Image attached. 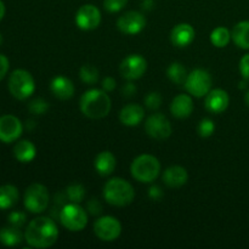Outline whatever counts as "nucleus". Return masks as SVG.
<instances>
[{
  "label": "nucleus",
  "instance_id": "nucleus-15",
  "mask_svg": "<svg viewBox=\"0 0 249 249\" xmlns=\"http://www.w3.org/2000/svg\"><path fill=\"white\" fill-rule=\"evenodd\" d=\"M230 97L225 90L214 89L207 94L206 97V108L212 113H223L229 106Z\"/></svg>",
  "mask_w": 249,
  "mask_h": 249
},
{
  "label": "nucleus",
  "instance_id": "nucleus-27",
  "mask_svg": "<svg viewBox=\"0 0 249 249\" xmlns=\"http://www.w3.org/2000/svg\"><path fill=\"white\" fill-rule=\"evenodd\" d=\"M231 33L225 27H218L211 34V41L216 48H225L230 43Z\"/></svg>",
  "mask_w": 249,
  "mask_h": 249
},
{
  "label": "nucleus",
  "instance_id": "nucleus-37",
  "mask_svg": "<svg viewBox=\"0 0 249 249\" xmlns=\"http://www.w3.org/2000/svg\"><path fill=\"white\" fill-rule=\"evenodd\" d=\"M9 67H10V63L6 56L0 55V80L6 75L7 71H9Z\"/></svg>",
  "mask_w": 249,
  "mask_h": 249
},
{
  "label": "nucleus",
  "instance_id": "nucleus-3",
  "mask_svg": "<svg viewBox=\"0 0 249 249\" xmlns=\"http://www.w3.org/2000/svg\"><path fill=\"white\" fill-rule=\"evenodd\" d=\"M104 197L112 206L125 207L133 202L135 191L126 180L114 178L105 185Z\"/></svg>",
  "mask_w": 249,
  "mask_h": 249
},
{
  "label": "nucleus",
  "instance_id": "nucleus-23",
  "mask_svg": "<svg viewBox=\"0 0 249 249\" xmlns=\"http://www.w3.org/2000/svg\"><path fill=\"white\" fill-rule=\"evenodd\" d=\"M18 190L12 185L0 186V209L5 211L14 207L18 201Z\"/></svg>",
  "mask_w": 249,
  "mask_h": 249
},
{
  "label": "nucleus",
  "instance_id": "nucleus-35",
  "mask_svg": "<svg viewBox=\"0 0 249 249\" xmlns=\"http://www.w3.org/2000/svg\"><path fill=\"white\" fill-rule=\"evenodd\" d=\"M240 72L242 77L249 82V53L243 56L240 62Z\"/></svg>",
  "mask_w": 249,
  "mask_h": 249
},
{
  "label": "nucleus",
  "instance_id": "nucleus-41",
  "mask_svg": "<svg viewBox=\"0 0 249 249\" xmlns=\"http://www.w3.org/2000/svg\"><path fill=\"white\" fill-rule=\"evenodd\" d=\"M4 15H5V5H4V2L0 0V19L4 17Z\"/></svg>",
  "mask_w": 249,
  "mask_h": 249
},
{
  "label": "nucleus",
  "instance_id": "nucleus-25",
  "mask_svg": "<svg viewBox=\"0 0 249 249\" xmlns=\"http://www.w3.org/2000/svg\"><path fill=\"white\" fill-rule=\"evenodd\" d=\"M22 238H23V235L19 231V228H16V226L10 225L0 230V242L7 247H14V246L19 245Z\"/></svg>",
  "mask_w": 249,
  "mask_h": 249
},
{
  "label": "nucleus",
  "instance_id": "nucleus-9",
  "mask_svg": "<svg viewBox=\"0 0 249 249\" xmlns=\"http://www.w3.org/2000/svg\"><path fill=\"white\" fill-rule=\"evenodd\" d=\"M145 130L155 140H165L172 135V124L169 119L160 113H155L147 118Z\"/></svg>",
  "mask_w": 249,
  "mask_h": 249
},
{
  "label": "nucleus",
  "instance_id": "nucleus-6",
  "mask_svg": "<svg viewBox=\"0 0 249 249\" xmlns=\"http://www.w3.org/2000/svg\"><path fill=\"white\" fill-rule=\"evenodd\" d=\"M61 224L70 231H82L88 224L87 212L78 203H70L63 206L60 212Z\"/></svg>",
  "mask_w": 249,
  "mask_h": 249
},
{
  "label": "nucleus",
  "instance_id": "nucleus-5",
  "mask_svg": "<svg viewBox=\"0 0 249 249\" xmlns=\"http://www.w3.org/2000/svg\"><path fill=\"white\" fill-rule=\"evenodd\" d=\"M36 89L34 79L29 72L24 70H16L11 73L9 79V90L17 100H26Z\"/></svg>",
  "mask_w": 249,
  "mask_h": 249
},
{
  "label": "nucleus",
  "instance_id": "nucleus-16",
  "mask_svg": "<svg viewBox=\"0 0 249 249\" xmlns=\"http://www.w3.org/2000/svg\"><path fill=\"white\" fill-rule=\"evenodd\" d=\"M195 39V29L189 23H180L172 29L170 40L173 45L178 48H185L190 45Z\"/></svg>",
  "mask_w": 249,
  "mask_h": 249
},
{
  "label": "nucleus",
  "instance_id": "nucleus-43",
  "mask_svg": "<svg viewBox=\"0 0 249 249\" xmlns=\"http://www.w3.org/2000/svg\"><path fill=\"white\" fill-rule=\"evenodd\" d=\"M240 88H241V89H243V88H246V82H241V83H240Z\"/></svg>",
  "mask_w": 249,
  "mask_h": 249
},
{
  "label": "nucleus",
  "instance_id": "nucleus-4",
  "mask_svg": "<svg viewBox=\"0 0 249 249\" xmlns=\"http://www.w3.org/2000/svg\"><path fill=\"white\" fill-rule=\"evenodd\" d=\"M134 179L140 182H152L160 172V163L155 156L141 155L135 158L130 168Z\"/></svg>",
  "mask_w": 249,
  "mask_h": 249
},
{
  "label": "nucleus",
  "instance_id": "nucleus-24",
  "mask_svg": "<svg viewBox=\"0 0 249 249\" xmlns=\"http://www.w3.org/2000/svg\"><path fill=\"white\" fill-rule=\"evenodd\" d=\"M231 36L238 48L249 49V21H242L236 24Z\"/></svg>",
  "mask_w": 249,
  "mask_h": 249
},
{
  "label": "nucleus",
  "instance_id": "nucleus-19",
  "mask_svg": "<svg viewBox=\"0 0 249 249\" xmlns=\"http://www.w3.org/2000/svg\"><path fill=\"white\" fill-rule=\"evenodd\" d=\"M50 89L53 96L60 100H68L74 94V85L72 80L66 77H55L51 80Z\"/></svg>",
  "mask_w": 249,
  "mask_h": 249
},
{
  "label": "nucleus",
  "instance_id": "nucleus-2",
  "mask_svg": "<svg viewBox=\"0 0 249 249\" xmlns=\"http://www.w3.org/2000/svg\"><path fill=\"white\" fill-rule=\"evenodd\" d=\"M80 109L84 116L91 119L104 118L111 111V99L105 90L91 89L83 94Z\"/></svg>",
  "mask_w": 249,
  "mask_h": 249
},
{
  "label": "nucleus",
  "instance_id": "nucleus-32",
  "mask_svg": "<svg viewBox=\"0 0 249 249\" xmlns=\"http://www.w3.org/2000/svg\"><path fill=\"white\" fill-rule=\"evenodd\" d=\"M160 104H162V97H160V95L158 92H150L145 97V105L151 111H155V109L160 108Z\"/></svg>",
  "mask_w": 249,
  "mask_h": 249
},
{
  "label": "nucleus",
  "instance_id": "nucleus-10",
  "mask_svg": "<svg viewBox=\"0 0 249 249\" xmlns=\"http://www.w3.org/2000/svg\"><path fill=\"white\" fill-rule=\"evenodd\" d=\"M94 232L100 240L111 242L117 240L122 232V226L118 219L113 216H102L94 224Z\"/></svg>",
  "mask_w": 249,
  "mask_h": 249
},
{
  "label": "nucleus",
  "instance_id": "nucleus-44",
  "mask_svg": "<svg viewBox=\"0 0 249 249\" xmlns=\"http://www.w3.org/2000/svg\"><path fill=\"white\" fill-rule=\"evenodd\" d=\"M1 43H2V36L1 34H0V45H1Z\"/></svg>",
  "mask_w": 249,
  "mask_h": 249
},
{
  "label": "nucleus",
  "instance_id": "nucleus-33",
  "mask_svg": "<svg viewBox=\"0 0 249 249\" xmlns=\"http://www.w3.org/2000/svg\"><path fill=\"white\" fill-rule=\"evenodd\" d=\"M128 0H104L105 9L108 12H118L126 5Z\"/></svg>",
  "mask_w": 249,
  "mask_h": 249
},
{
  "label": "nucleus",
  "instance_id": "nucleus-20",
  "mask_svg": "<svg viewBox=\"0 0 249 249\" xmlns=\"http://www.w3.org/2000/svg\"><path fill=\"white\" fill-rule=\"evenodd\" d=\"M189 179V175L185 168L180 167V165H173L169 167L163 174V181L167 186L169 187H181L185 185Z\"/></svg>",
  "mask_w": 249,
  "mask_h": 249
},
{
  "label": "nucleus",
  "instance_id": "nucleus-13",
  "mask_svg": "<svg viewBox=\"0 0 249 249\" xmlns=\"http://www.w3.org/2000/svg\"><path fill=\"white\" fill-rule=\"evenodd\" d=\"M101 22V14L96 6L91 4L83 5L75 15V23L83 31H92Z\"/></svg>",
  "mask_w": 249,
  "mask_h": 249
},
{
  "label": "nucleus",
  "instance_id": "nucleus-39",
  "mask_svg": "<svg viewBox=\"0 0 249 249\" xmlns=\"http://www.w3.org/2000/svg\"><path fill=\"white\" fill-rule=\"evenodd\" d=\"M148 196L152 199H155V201H160L163 197V192L160 186H152L150 189V191H148Z\"/></svg>",
  "mask_w": 249,
  "mask_h": 249
},
{
  "label": "nucleus",
  "instance_id": "nucleus-26",
  "mask_svg": "<svg viewBox=\"0 0 249 249\" xmlns=\"http://www.w3.org/2000/svg\"><path fill=\"white\" fill-rule=\"evenodd\" d=\"M167 75L173 83L178 85L185 84L187 78V73H186V68L179 62H174L169 66L167 71Z\"/></svg>",
  "mask_w": 249,
  "mask_h": 249
},
{
  "label": "nucleus",
  "instance_id": "nucleus-1",
  "mask_svg": "<svg viewBox=\"0 0 249 249\" xmlns=\"http://www.w3.org/2000/svg\"><path fill=\"white\" fill-rule=\"evenodd\" d=\"M58 238V229L55 221L48 216H40L29 223L24 232V240L31 247L48 248L55 245Z\"/></svg>",
  "mask_w": 249,
  "mask_h": 249
},
{
  "label": "nucleus",
  "instance_id": "nucleus-40",
  "mask_svg": "<svg viewBox=\"0 0 249 249\" xmlns=\"http://www.w3.org/2000/svg\"><path fill=\"white\" fill-rule=\"evenodd\" d=\"M122 92H123V95L125 97H131L135 95L136 92V87L133 84V83H128V84H125L123 87V89H122Z\"/></svg>",
  "mask_w": 249,
  "mask_h": 249
},
{
  "label": "nucleus",
  "instance_id": "nucleus-17",
  "mask_svg": "<svg viewBox=\"0 0 249 249\" xmlns=\"http://www.w3.org/2000/svg\"><path fill=\"white\" fill-rule=\"evenodd\" d=\"M145 112L141 106L136 104H129L122 108L119 113V119L126 126H135L142 122Z\"/></svg>",
  "mask_w": 249,
  "mask_h": 249
},
{
  "label": "nucleus",
  "instance_id": "nucleus-38",
  "mask_svg": "<svg viewBox=\"0 0 249 249\" xmlns=\"http://www.w3.org/2000/svg\"><path fill=\"white\" fill-rule=\"evenodd\" d=\"M116 85H117L116 80L111 77H106L104 80H102V88H104L105 91H113Z\"/></svg>",
  "mask_w": 249,
  "mask_h": 249
},
{
  "label": "nucleus",
  "instance_id": "nucleus-31",
  "mask_svg": "<svg viewBox=\"0 0 249 249\" xmlns=\"http://www.w3.org/2000/svg\"><path fill=\"white\" fill-rule=\"evenodd\" d=\"M28 109L33 114H44L49 109V105L45 100L38 97V99H34L29 102Z\"/></svg>",
  "mask_w": 249,
  "mask_h": 249
},
{
  "label": "nucleus",
  "instance_id": "nucleus-28",
  "mask_svg": "<svg viewBox=\"0 0 249 249\" xmlns=\"http://www.w3.org/2000/svg\"><path fill=\"white\" fill-rule=\"evenodd\" d=\"M80 79L85 83V84L92 85L97 82L99 79V71L96 67L91 65H84L80 68Z\"/></svg>",
  "mask_w": 249,
  "mask_h": 249
},
{
  "label": "nucleus",
  "instance_id": "nucleus-36",
  "mask_svg": "<svg viewBox=\"0 0 249 249\" xmlns=\"http://www.w3.org/2000/svg\"><path fill=\"white\" fill-rule=\"evenodd\" d=\"M88 211L91 215H99L102 212V206L100 204V202L97 199H91V201L88 202Z\"/></svg>",
  "mask_w": 249,
  "mask_h": 249
},
{
  "label": "nucleus",
  "instance_id": "nucleus-30",
  "mask_svg": "<svg viewBox=\"0 0 249 249\" xmlns=\"http://www.w3.org/2000/svg\"><path fill=\"white\" fill-rule=\"evenodd\" d=\"M214 130H215V125H214L213 121L208 118L202 119L198 124V128H197L198 135L202 138H209V136L213 135Z\"/></svg>",
  "mask_w": 249,
  "mask_h": 249
},
{
  "label": "nucleus",
  "instance_id": "nucleus-11",
  "mask_svg": "<svg viewBox=\"0 0 249 249\" xmlns=\"http://www.w3.org/2000/svg\"><path fill=\"white\" fill-rule=\"evenodd\" d=\"M147 70V62L140 55H130L121 63V74L128 80H135L142 77Z\"/></svg>",
  "mask_w": 249,
  "mask_h": 249
},
{
  "label": "nucleus",
  "instance_id": "nucleus-22",
  "mask_svg": "<svg viewBox=\"0 0 249 249\" xmlns=\"http://www.w3.org/2000/svg\"><path fill=\"white\" fill-rule=\"evenodd\" d=\"M14 155L18 162L29 163L31 160H33L36 158V146L28 140L18 141L14 147Z\"/></svg>",
  "mask_w": 249,
  "mask_h": 249
},
{
  "label": "nucleus",
  "instance_id": "nucleus-8",
  "mask_svg": "<svg viewBox=\"0 0 249 249\" xmlns=\"http://www.w3.org/2000/svg\"><path fill=\"white\" fill-rule=\"evenodd\" d=\"M185 88L187 92L195 97L206 96L212 89L211 74L206 70H195L190 74H187Z\"/></svg>",
  "mask_w": 249,
  "mask_h": 249
},
{
  "label": "nucleus",
  "instance_id": "nucleus-29",
  "mask_svg": "<svg viewBox=\"0 0 249 249\" xmlns=\"http://www.w3.org/2000/svg\"><path fill=\"white\" fill-rule=\"evenodd\" d=\"M66 195H67L68 199L71 202H73V203H80L85 197V189L79 184L70 185L67 187Z\"/></svg>",
  "mask_w": 249,
  "mask_h": 249
},
{
  "label": "nucleus",
  "instance_id": "nucleus-34",
  "mask_svg": "<svg viewBox=\"0 0 249 249\" xmlns=\"http://www.w3.org/2000/svg\"><path fill=\"white\" fill-rule=\"evenodd\" d=\"M9 223L10 225L16 226V228H21L24 223H26V215L22 212H12L9 215Z\"/></svg>",
  "mask_w": 249,
  "mask_h": 249
},
{
  "label": "nucleus",
  "instance_id": "nucleus-14",
  "mask_svg": "<svg viewBox=\"0 0 249 249\" xmlns=\"http://www.w3.org/2000/svg\"><path fill=\"white\" fill-rule=\"evenodd\" d=\"M22 134V123L17 117L6 114L0 118V141L10 143Z\"/></svg>",
  "mask_w": 249,
  "mask_h": 249
},
{
  "label": "nucleus",
  "instance_id": "nucleus-21",
  "mask_svg": "<svg viewBox=\"0 0 249 249\" xmlns=\"http://www.w3.org/2000/svg\"><path fill=\"white\" fill-rule=\"evenodd\" d=\"M116 157L109 151H102L95 158V169L102 177H107V175L112 174L113 170L116 169Z\"/></svg>",
  "mask_w": 249,
  "mask_h": 249
},
{
  "label": "nucleus",
  "instance_id": "nucleus-18",
  "mask_svg": "<svg viewBox=\"0 0 249 249\" xmlns=\"http://www.w3.org/2000/svg\"><path fill=\"white\" fill-rule=\"evenodd\" d=\"M192 111H194V102L189 95H178L170 105V112L174 117L179 119L187 118L191 116Z\"/></svg>",
  "mask_w": 249,
  "mask_h": 249
},
{
  "label": "nucleus",
  "instance_id": "nucleus-7",
  "mask_svg": "<svg viewBox=\"0 0 249 249\" xmlns=\"http://www.w3.org/2000/svg\"><path fill=\"white\" fill-rule=\"evenodd\" d=\"M48 189L41 184H32L24 192V207L31 213H43L49 206Z\"/></svg>",
  "mask_w": 249,
  "mask_h": 249
},
{
  "label": "nucleus",
  "instance_id": "nucleus-42",
  "mask_svg": "<svg viewBox=\"0 0 249 249\" xmlns=\"http://www.w3.org/2000/svg\"><path fill=\"white\" fill-rule=\"evenodd\" d=\"M245 100H246V104H247V106L249 107V90L247 91V94H246Z\"/></svg>",
  "mask_w": 249,
  "mask_h": 249
},
{
  "label": "nucleus",
  "instance_id": "nucleus-12",
  "mask_svg": "<svg viewBox=\"0 0 249 249\" xmlns=\"http://www.w3.org/2000/svg\"><path fill=\"white\" fill-rule=\"evenodd\" d=\"M146 18L141 12L139 11H128L122 15L117 21V27L119 31L128 36L138 34L145 28Z\"/></svg>",
  "mask_w": 249,
  "mask_h": 249
}]
</instances>
